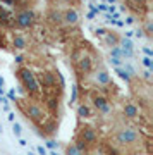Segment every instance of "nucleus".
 I'll return each instance as SVG.
<instances>
[{"instance_id": "f257e3e1", "label": "nucleus", "mask_w": 153, "mask_h": 155, "mask_svg": "<svg viewBox=\"0 0 153 155\" xmlns=\"http://www.w3.org/2000/svg\"><path fill=\"white\" fill-rule=\"evenodd\" d=\"M114 140L120 147H132V145L141 143V134L138 133L134 127H120L114 134Z\"/></svg>"}, {"instance_id": "f03ea898", "label": "nucleus", "mask_w": 153, "mask_h": 155, "mask_svg": "<svg viewBox=\"0 0 153 155\" xmlns=\"http://www.w3.org/2000/svg\"><path fill=\"white\" fill-rule=\"evenodd\" d=\"M17 76L21 79L22 86L29 91L31 95H38L40 93V83L36 79V74L33 71H29L28 67H19L17 69Z\"/></svg>"}, {"instance_id": "7ed1b4c3", "label": "nucleus", "mask_w": 153, "mask_h": 155, "mask_svg": "<svg viewBox=\"0 0 153 155\" xmlns=\"http://www.w3.org/2000/svg\"><path fill=\"white\" fill-rule=\"evenodd\" d=\"M14 21H16V26L19 29H29L33 28L34 22H36V14L31 9H22L16 14Z\"/></svg>"}, {"instance_id": "20e7f679", "label": "nucleus", "mask_w": 153, "mask_h": 155, "mask_svg": "<svg viewBox=\"0 0 153 155\" xmlns=\"http://www.w3.org/2000/svg\"><path fill=\"white\" fill-rule=\"evenodd\" d=\"M96 141H98V134H96V131L93 127L84 126L79 131V145L81 147H93Z\"/></svg>"}, {"instance_id": "39448f33", "label": "nucleus", "mask_w": 153, "mask_h": 155, "mask_svg": "<svg viewBox=\"0 0 153 155\" xmlns=\"http://www.w3.org/2000/svg\"><path fill=\"white\" fill-rule=\"evenodd\" d=\"M24 114H26L28 119H31L33 122H41L45 117V112L43 109L40 105H36V104H33V102H28L26 107H24Z\"/></svg>"}, {"instance_id": "423d86ee", "label": "nucleus", "mask_w": 153, "mask_h": 155, "mask_svg": "<svg viewBox=\"0 0 153 155\" xmlns=\"http://www.w3.org/2000/svg\"><path fill=\"white\" fill-rule=\"evenodd\" d=\"M76 67L81 74H88V72H91V69H93V59L88 55L86 52H83L81 55L77 57Z\"/></svg>"}, {"instance_id": "0eeeda50", "label": "nucleus", "mask_w": 153, "mask_h": 155, "mask_svg": "<svg viewBox=\"0 0 153 155\" xmlns=\"http://www.w3.org/2000/svg\"><path fill=\"white\" fill-rule=\"evenodd\" d=\"M91 100H93V107L98 112H102V114H109L110 112V102L107 97H103V95H100V93L98 95L95 93Z\"/></svg>"}, {"instance_id": "6e6552de", "label": "nucleus", "mask_w": 153, "mask_h": 155, "mask_svg": "<svg viewBox=\"0 0 153 155\" xmlns=\"http://www.w3.org/2000/svg\"><path fill=\"white\" fill-rule=\"evenodd\" d=\"M77 22H79V14H77L76 9L67 7L66 11H62V24H67V26H76Z\"/></svg>"}, {"instance_id": "1a4fd4ad", "label": "nucleus", "mask_w": 153, "mask_h": 155, "mask_svg": "<svg viewBox=\"0 0 153 155\" xmlns=\"http://www.w3.org/2000/svg\"><path fill=\"white\" fill-rule=\"evenodd\" d=\"M93 79L98 86H110L112 84V76L107 69H96L93 74Z\"/></svg>"}, {"instance_id": "9d476101", "label": "nucleus", "mask_w": 153, "mask_h": 155, "mask_svg": "<svg viewBox=\"0 0 153 155\" xmlns=\"http://www.w3.org/2000/svg\"><path fill=\"white\" fill-rule=\"evenodd\" d=\"M122 114L127 119H136V117H139V107L134 102H126L124 107H122Z\"/></svg>"}, {"instance_id": "9b49d317", "label": "nucleus", "mask_w": 153, "mask_h": 155, "mask_svg": "<svg viewBox=\"0 0 153 155\" xmlns=\"http://www.w3.org/2000/svg\"><path fill=\"white\" fill-rule=\"evenodd\" d=\"M47 19H48V22H52L54 26L62 24V11H59V9H50L48 14H47Z\"/></svg>"}, {"instance_id": "f8f14e48", "label": "nucleus", "mask_w": 153, "mask_h": 155, "mask_svg": "<svg viewBox=\"0 0 153 155\" xmlns=\"http://www.w3.org/2000/svg\"><path fill=\"white\" fill-rule=\"evenodd\" d=\"M12 45H14V48H17V50H24V48L28 47L26 35L16 33V35H14V38H12Z\"/></svg>"}, {"instance_id": "ddd939ff", "label": "nucleus", "mask_w": 153, "mask_h": 155, "mask_svg": "<svg viewBox=\"0 0 153 155\" xmlns=\"http://www.w3.org/2000/svg\"><path fill=\"white\" fill-rule=\"evenodd\" d=\"M66 155H86V150L79 143H71V145H67Z\"/></svg>"}, {"instance_id": "4468645a", "label": "nucleus", "mask_w": 153, "mask_h": 155, "mask_svg": "<svg viewBox=\"0 0 153 155\" xmlns=\"http://www.w3.org/2000/svg\"><path fill=\"white\" fill-rule=\"evenodd\" d=\"M77 116L79 117H91V109L88 105H84V104H81V105L77 107Z\"/></svg>"}, {"instance_id": "2eb2a0df", "label": "nucleus", "mask_w": 153, "mask_h": 155, "mask_svg": "<svg viewBox=\"0 0 153 155\" xmlns=\"http://www.w3.org/2000/svg\"><path fill=\"white\" fill-rule=\"evenodd\" d=\"M41 81H43L45 86H52V84L55 83V78H54V74H50V72H43V74H41Z\"/></svg>"}, {"instance_id": "dca6fc26", "label": "nucleus", "mask_w": 153, "mask_h": 155, "mask_svg": "<svg viewBox=\"0 0 153 155\" xmlns=\"http://www.w3.org/2000/svg\"><path fill=\"white\" fill-rule=\"evenodd\" d=\"M143 64H145L148 69H151V67H153V62H151V59H150V57H145V59H143Z\"/></svg>"}, {"instance_id": "f3484780", "label": "nucleus", "mask_w": 153, "mask_h": 155, "mask_svg": "<svg viewBox=\"0 0 153 155\" xmlns=\"http://www.w3.org/2000/svg\"><path fill=\"white\" fill-rule=\"evenodd\" d=\"M47 147H48L50 150H55V148H57V141H54V140H50V141H47Z\"/></svg>"}, {"instance_id": "a211bd4d", "label": "nucleus", "mask_w": 153, "mask_h": 155, "mask_svg": "<svg viewBox=\"0 0 153 155\" xmlns=\"http://www.w3.org/2000/svg\"><path fill=\"white\" fill-rule=\"evenodd\" d=\"M14 134L16 136H21V126L19 124H14Z\"/></svg>"}, {"instance_id": "6ab92c4d", "label": "nucleus", "mask_w": 153, "mask_h": 155, "mask_svg": "<svg viewBox=\"0 0 153 155\" xmlns=\"http://www.w3.org/2000/svg\"><path fill=\"white\" fill-rule=\"evenodd\" d=\"M38 153L40 155H47V150H45L43 147H38Z\"/></svg>"}, {"instance_id": "aec40b11", "label": "nucleus", "mask_w": 153, "mask_h": 155, "mask_svg": "<svg viewBox=\"0 0 153 155\" xmlns=\"http://www.w3.org/2000/svg\"><path fill=\"white\" fill-rule=\"evenodd\" d=\"M2 91H4V79L0 78V93H2Z\"/></svg>"}, {"instance_id": "412c9836", "label": "nucleus", "mask_w": 153, "mask_h": 155, "mask_svg": "<svg viewBox=\"0 0 153 155\" xmlns=\"http://www.w3.org/2000/svg\"><path fill=\"white\" fill-rule=\"evenodd\" d=\"M134 4H139V5H145V0H132Z\"/></svg>"}, {"instance_id": "4be33fe9", "label": "nucleus", "mask_w": 153, "mask_h": 155, "mask_svg": "<svg viewBox=\"0 0 153 155\" xmlns=\"http://www.w3.org/2000/svg\"><path fill=\"white\" fill-rule=\"evenodd\" d=\"M0 45H4V38H2V33H0Z\"/></svg>"}, {"instance_id": "5701e85b", "label": "nucleus", "mask_w": 153, "mask_h": 155, "mask_svg": "<svg viewBox=\"0 0 153 155\" xmlns=\"http://www.w3.org/2000/svg\"><path fill=\"white\" fill-rule=\"evenodd\" d=\"M59 2H72V0H59Z\"/></svg>"}, {"instance_id": "b1692460", "label": "nucleus", "mask_w": 153, "mask_h": 155, "mask_svg": "<svg viewBox=\"0 0 153 155\" xmlns=\"http://www.w3.org/2000/svg\"><path fill=\"white\" fill-rule=\"evenodd\" d=\"M19 2H24V4H26V2H28V0H19Z\"/></svg>"}, {"instance_id": "393cba45", "label": "nucleus", "mask_w": 153, "mask_h": 155, "mask_svg": "<svg viewBox=\"0 0 153 155\" xmlns=\"http://www.w3.org/2000/svg\"><path fill=\"white\" fill-rule=\"evenodd\" d=\"M0 131H2V126H0Z\"/></svg>"}, {"instance_id": "a878e982", "label": "nucleus", "mask_w": 153, "mask_h": 155, "mask_svg": "<svg viewBox=\"0 0 153 155\" xmlns=\"http://www.w3.org/2000/svg\"><path fill=\"white\" fill-rule=\"evenodd\" d=\"M29 155H34V153H29Z\"/></svg>"}]
</instances>
